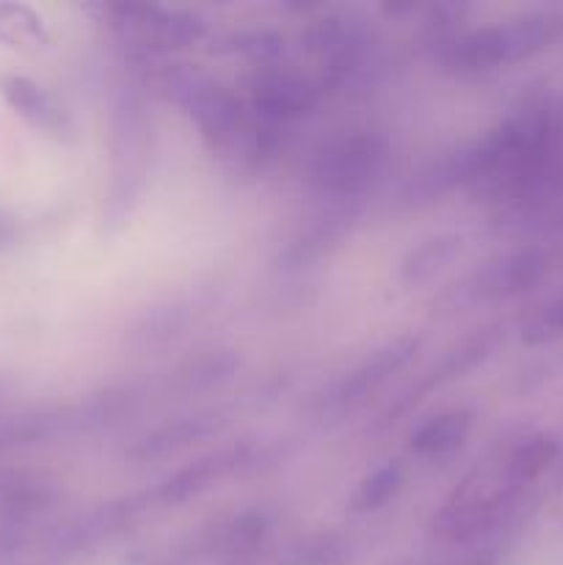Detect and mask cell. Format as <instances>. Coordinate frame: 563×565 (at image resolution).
I'll use <instances>...</instances> for the list:
<instances>
[{
    "label": "cell",
    "mask_w": 563,
    "mask_h": 565,
    "mask_svg": "<svg viewBox=\"0 0 563 565\" xmlns=\"http://www.w3.org/2000/svg\"><path fill=\"white\" fill-rule=\"evenodd\" d=\"M230 425L224 412H196L188 417L171 419V423L160 425V428L149 430L144 439L127 450L130 461H158V458L174 456V452L185 450V447L196 445V441L210 439V436L221 434Z\"/></svg>",
    "instance_id": "cell-12"
},
{
    "label": "cell",
    "mask_w": 563,
    "mask_h": 565,
    "mask_svg": "<svg viewBox=\"0 0 563 565\" xmlns=\"http://www.w3.org/2000/svg\"><path fill=\"white\" fill-rule=\"evenodd\" d=\"M390 163V141L379 130H348L315 152L307 185L329 204H353L379 185Z\"/></svg>",
    "instance_id": "cell-5"
},
{
    "label": "cell",
    "mask_w": 563,
    "mask_h": 565,
    "mask_svg": "<svg viewBox=\"0 0 563 565\" xmlns=\"http://www.w3.org/2000/svg\"><path fill=\"white\" fill-rule=\"evenodd\" d=\"M461 248L464 237L456 235V232L428 237V241H423L417 248H412V252L403 257L401 270H397V281H401L406 290L428 285V281H434L436 276L461 254Z\"/></svg>",
    "instance_id": "cell-17"
},
{
    "label": "cell",
    "mask_w": 563,
    "mask_h": 565,
    "mask_svg": "<svg viewBox=\"0 0 563 565\" xmlns=\"http://www.w3.org/2000/svg\"><path fill=\"white\" fill-rule=\"evenodd\" d=\"M419 351V337H397V340L386 342L384 348L364 359L359 367H353L346 379L334 381L323 395L318 397V414L320 417H346V414L357 412L370 395L381 390L386 381L395 373H401L414 353Z\"/></svg>",
    "instance_id": "cell-6"
},
{
    "label": "cell",
    "mask_w": 563,
    "mask_h": 565,
    "mask_svg": "<svg viewBox=\"0 0 563 565\" xmlns=\"http://www.w3.org/2000/svg\"><path fill=\"white\" fill-rule=\"evenodd\" d=\"M270 530H274V516L268 511H246L219 524L213 539L208 541V550L210 555L224 557L226 565H235L259 555Z\"/></svg>",
    "instance_id": "cell-14"
},
{
    "label": "cell",
    "mask_w": 563,
    "mask_h": 565,
    "mask_svg": "<svg viewBox=\"0 0 563 565\" xmlns=\"http://www.w3.org/2000/svg\"><path fill=\"white\" fill-rule=\"evenodd\" d=\"M287 42L282 33L268 31V28H252V31H237L226 33L219 44L213 47V53L224 55H243V58L254 61L257 66L276 64L282 53H285Z\"/></svg>",
    "instance_id": "cell-22"
},
{
    "label": "cell",
    "mask_w": 563,
    "mask_h": 565,
    "mask_svg": "<svg viewBox=\"0 0 563 565\" xmlns=\"http://www.w3.org/2000/svg\"><path fill=\"white\" fill-rule=\"evenodd\" d=\"M191 320H193L191 303H180V301L163 303V307L149 309V312L138 320L136 329L130 331V340L141 348L163 345V342L177 340V337L191 326Z\"/></svg>",
    "instance_id": "cell-20"
},
{
    "label": "cell",
    "mask_w": 563,
    "mask_h": 565,
    "mask_svg": "<svg viewBox=\"0 0 563 565\" xmlns=\"http://www.w3.org/2000/svg\"><path fill=\"white\" fill-rule=\"evenodd\" d=\"M318 86L293 66L265 64L248 77V110L265 125L287 127L312 116Z\"/></svg>",
    "instance_id": "cell-8"
},
{
    "label": "cell",
    "mask_w": 563,
    "mask_h": 565,
    "mask_svg": "<svg viewBox=\"0 0 563 565\" xmlns=\"http://www.w3.org/2000/svg\"><path fill=\"white\" fill-rule=\"evenodd\" d=\"M557 456H561V445H557V439L552 434H533L528 436V439L519 441L517 447H513V452L508 456V463H506V472H508V480H511V486H528L533 483V480H539L541 475L550 472L552 463L557 461Z\"/></svg>",
    "instance_id": "cell-19"
},
{
    "label": "cell",
    "mask_w": 563,
    "mask_h": 565,
    "mask_svg": "<svg viewBox=\"0 0 563 565\" xmlns=\"http://www.w3.org/2000/svg\"><path fill=\"white\" fill-rule=\"evenodd\" d=\"M0 97L20 119H25L33 130L53 138L59 143H75L77 127L70 110L42 86L25 75H0Z\"/></svg>",
    "instance_id": "cell-9"
},
{
    "label": "cell",
    "mask_w": 563,
    "mask_h": 565,
    "mask_svg": "<svg viewBox=\"0 0 563 565\" xmlns=\"http://www.w3.org/2000/svg\"><path fill=\"white\" fill-rule=\"evenodd\" d=\"M546 270H550V257L541 248H524L475 276L472 298L500 301V298L522 296L544 279Z\"/></svg>",
    "instance_id": "cell-13"
},
{
    "label": "cell",
    "mask_w": 563,
    "mask_h": 565,
    "mask_svg": "<svg viewBox=\"0 0 563 565\" xmlns=\"http://www.w3.org/2000/svg\"><path fill=\"white\" fill-rule=\"evenodd\" d=\"M0 42L20 53H42L50 47V31L31 6L0 3Z\"/></svg>",
    "instance_id": "cell-18"
},
{
    "label": "cell",
    "mask_w": 563,
    "mask_h": 565,
    "mask_svg": "<svg viewBox=\"0 0 563 565\" xmlns=\"http://www.w3.org/2000/svg\"><path fill=\"white\" fill-rule=\"evenodd\" d=\"M301 42L318 58L323 70L320 86L329 92H368L379 83V42L373 28L362 17L351 11L318 17L301 33Z\"/></svg>",
    "instance_id": "cell-4"
},
{
    "label": "cell",
    "mask_w": 563,
    "mask_h": 565,
    "mask_svg": "<svg viewBox=\"0 0 563 565\" xmlns=\"http://www.w3.org/2000/svg\"><path fill=\"white\" fill-rule=\"evenodd\" d=\"M0 401H3V397H0Z\"/></svg>",
    "instance_id": "cell-28"
},
{
    "label": "cell",
    "mask_w": 563,
    "mask_h": 565,
    "mask_svg": "<svg viewBox=\"0 0 563 565\" xmlns=\"http://www.w3.org/2000/svg\"><path fill=\"white\" fill-rule=\"evenodd\" d=\"M563 337V298H552L522 323L524 345H550Z\"/></svg>",
    "instance_id": "cell-26"
},
{
    "label": "cell",
    "mask_w": 563,
    "mask_h": 565,
    "mask_svg": "<svg viewBox=\"0 0 563 565\" xmlns=\"http://www.w3.org/2000/svg\"><path fill=\"white\" fill-rule=\"evenodd\" d=\"M353 218H357V207L353 204H329L312 224L304 226L290 246L282 254V263L287 270H307L315 263L334 252L348 235H351Z\"/></svg>",
    "instance_id": "cell-10"
},
{
    "label": "cell",
    "mask_w": 563,
    "mask_h": 565,
    "mask_svg": "<svg viewBox=\"0 0 563 565\" xmlns=\"http://www.w3.org/2000/svg\"><path fill=\"white\" fill-rule=\"evenodd\" d=\"M11 241H14V226H11V221L6 215H0V248L9 246Z\"/></svg>",
    "instance_id": "cell-27"
},
{
    "label": "cell",
    "mask_w": 563,
    "mask_h": 565,
    "mask_svg": "<svg viewBox=\"0 0 563 565\" xmlns=\"http://www.w3.org/2000/svg\"><path fill=\"white\" fill-rule=\"evenodd\" d=\"M226 475H237V445L219 452H210V456L177 469V472L169 475L163 483H158L152 491H147V500L149 505L163 508L185 505L188 500L213 489V486L219 483L221 478H226Z\"/></svg>",
    "instance_id": "cell-11"
},
{
    "label": "cell",
    "mask_w": 563,
    "mask_h": 565,
    "mask_svg": "<svg viewBox=\"0 0 563 565\" xmlns=\"http://www.w3.org/2000/svg\"><path fill=\"white\" fill-rule=\"evenodd\" d=\"M495 345H497V331H491V329L475 331L472 337H467V340H464L456 351L447 353V356L442 359V362L436 364V367L431 370L423 381H419L417 390L412 392V397H408L401 408H408L412 403L423 401V395H428V392L439 390V386L450 384V381L461 379V375H467L469 370H475L478 364H484L486 359L491 356V351H495Z\"/></svg>",
    "instance_id": "cell-16"
},
{
    "label": "cell",
    "mask_w": 563,
    "mask_h": 565,
    "mask_svg": "<svg viewBox=\"0 0 563 565\" xmlns=\"http://www.w3.org/2000/svg\"><path fill=\"white\" fill-rule=\"evenodd\" d=\"M237 367H241V356L235 351H210L208 356L188 364L180 379L185 390H210V386L224 384L230 375H235Z\"/></svg>",
    "instance_id": "cell-25"
},
{
    "label": "cell",
    "mask_w": 563,
    "mask_h": 565,
    "mask_svg": "<svg viewBox=\"0 0 563 565\" xmlns=\"http://www.w3.org/2000/svg\"><path fill=\"white\" fill-rule=\"evenodd\" d=\"M403 489V467L397 461L384 463L375 469L373 475L359 483L357 494L351 497V511L353 513H375L384 505H390Z\"/></svg>",
    "instance_id": "cell-24"
},
{
    "label": "cell",
    "mask_w": 563,
    "mask_h": 565,
    "mask_svg": "<svg viewBox=\"0 0 563 565\" xmlns=\"http://www.w3.org/2000/svg\"><path fill=\"white\" fill-rule=\"evenodd\" d=\"M155 125L136 81L119 83L110 103V182L103 207L105 232H119L141 202L152 169Z\"/></svg>",
    "instance_id": "cell-1"
},
{
    "label": "cell",
    "mask_w": 563,
    "mask_h": 565,
    "mask_svg": "<svg viewBox=\"0 0 563 565\" xmlns=\"http://www.w3.org/2000/svg\"><path fill=\"white\" fill-rule=\"evenodd\" d=\"M517 508V486L508 491H497V494H480V491H472L467 486L434 519V533L436 539L447 541V544H480L484 539L495 535L497 530L508 527Z\"/></svg>",
    "instance_id": "cell-7"
},
{
    "label": "cell",
    "mask_w": 563,
    "mask_h": 565,
    "mask_svg": "<svg viewBox=\"0 0 563 565\" xmlns=\"http://www.w3.org/2000/svg\"><path fill=\"white\" fill-rule=\"evenodd\" d=\"M160 86L166 97L196 125L210 152L215 158L237 163L254 127L248 103H243L232 88L191 64L166 66L160 72Z\"/></svg>",
    "instance_id": "cell-2"
},
{
    "label": "cell",
    "mask_w": 563,
    "mask_h": 565,
    "mask_svg": "<svg viewBox=\"0 0 563 565\" xmlns=\"http://www.w3.org/2000/svg\"><path fill=\"white\" fill-rule=\"evenodd\" d=\"M472 425L475 412H469V408L442 412L412 430V436H408V450L419 458L439 461V458H447L461 450L464 441L472 434Z\"/></svg>",
    "instance_id": "cell-15"
},
{
    "label": "cell",
    "mask_w": 563,
    "mask_h": 565,
    "mask_svg": "<svg viewBox=\"0 0 563 565\" xmlns=\"http://www.w3.org/2000/svg\"><path fill=\"white\" fill-rule=\"evenodd\" d=\"M563 33V17L539 11L524 14L506 25H486L475 31H456L436 42L442 70L458 77H475L500 66L519 64L555 44Z\"/></svg>",
    "instance_id": "cell-3"
},
{
    "label": "cell",
    "mask_w": 563,
    "mask_h": 565,
    "mask_svg": "<svg viewBox=\"0 0 563 565\" xmlns=\"http://www.w3.org/2000/svg\"><path fill=\"white\" fill-rule=\"evenodd\" d=\"M64 425H72V417L53 412H28L17 414V417H6L0 419V450L36 445V441L59 434Z\"/></svg>",
    "instance_id": "cell-21"
},
{
    "label": "cell",
    "mask_w": 563,
    "mask_h": 565,
    "mask_svg": "<svg viewBox=\"0 0 563 565\" xmlns=\"http://www.w3.org/2000/svg\"><path fill=\"white\" fill-rule=\"evenodd\" d=\"M351 555V544L340 535H312L293 544L279 557H270V565H348Z\"/></svg>",
    "instance_id": "cell-23"
}]
</instances>
